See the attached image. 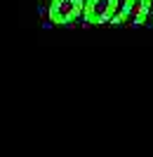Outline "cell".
Here are the masks:
<instances>
[{
    "label": "cell",
    "mask_w": 153,
    "mask_h": 157,
    "mask_svg": "<svg viewBox=\"0 0 153 157\" xmlns=\"http://www.w3.org/2000/svg\"><path fill=\"white\" fill-rule=\"evenodd\" d=\"M151 12H153V0H123V7L113 17L111 24L113 26H123V24L132 21L134 26H141V24H146Z\"/></svg>",
    "instance_id": "obj_1"
},
{
    "label": "cell",
    "mask_w": 153,
    "mask_h": 157,
    "mask_svg": "<svg viewBox=\"0 0 153 157\" xmlns=\"http://www.w3.org/2000/svg\"><path fill=\"white\" fill-rule=\"evenodd\" d=\"M87 0H52L50 2V21L54 26H68L85 14Z\"/></svg>",
    "instance_id": "obj_2"
},
{
    "label": "cell",
    "mask_w": 153,
    "mask_h": 157,
    "mask_svg": "<svg viewBox=\"0 0 153 157\" xmlns=\"http://www.w3.org/2000/svg\"><path fill=\"white\" fill-rule=\"evenodd\" d=\"M120 7H123L120 0H87L83 19L85 24H111Z\"/></svg>",
    "instance_id": "obj_3"
}]
</instances>
